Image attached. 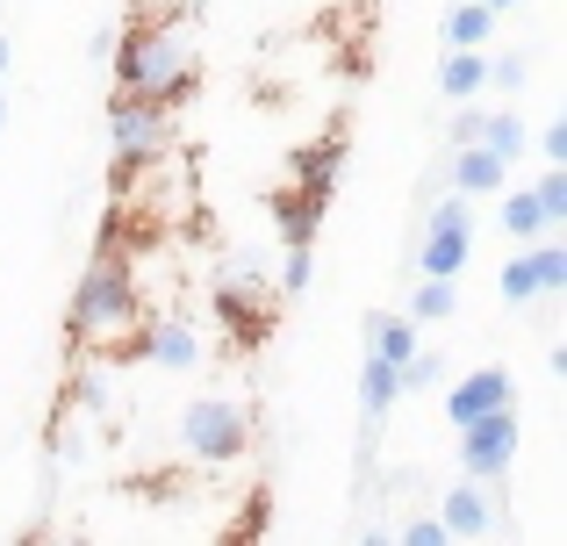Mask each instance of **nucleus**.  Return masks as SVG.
<instances>
[{
	"label": "nucleus",
	"instance_id": "2eb2a0df",
	"mask_svg": "<svg viewBox=\"0 0 567 546\" xmlns=\"http://www.w3.org/2000/svg\"><path fill=\"white\" fill-rule=\"evenodd\" d=\"M367 352H374V360H388V367H402V360H416V323L410 317H388V309H374V317H367Z\"/></svg>",
	"mask_w": 567,
	"mask_h": 546
},
{
	"label": "nucleus",
	"instance_id": "cd10ccee",
	"mask_svg": "<svg viewBox=\"0 0 567 546\" xmlns=\"http://www.w3.org/2000/svg\"><path fill=\"white\" fill-rule=\"evenodd\" d=\"M482 115H488V109H460V115H453V152L482 144Z\"/></svg>",
	"mask_w": 567,
	"mask_h": 546
},
{
	"label": "nucleus",
	"instance_id": "aec40b11",
	"mask_svg": "<svg viewBox=\"0 0 567 546\" xmlns=\"http://www.w3.org/2000/svg\"><path fill=\"white\" fill-rule=\"evenodd\" d=\"M453 309H460V280H416L402 317L410 323H453Z\"/></svg>",
	"mask_w": 567,
	"mask_h": 546
},
{
	"label": "nucleus",
	"instance_id": "ddd939ff",
	"mask_svg": "<svg viewBox=\"0 0 567 546\" xmlns=\"http://www.w3.org/2000/svg\"><path fill=\"white\" fill-rule=\"evenodd\" d=\"M144 360L152 367H173V374H187L194 360H202V338H194L187 317H158L152 331H144Z\"/></svg>",
	"mask_w": 567,
	"mask_h": 546
},
{
	"label": "nucleus",
	"instance_id": "7c9ffc66",
	"mask_svg": "<svg viewBox=\"0 0 567 546\" xmlns=\"http://www.w3.org/2000/svg\"><path fill=\"white\" fill-rule=\"evenodd\" d=\"M360 546H395V533H388V518H367V533H360Z\"/></svg>",
	"mask_w": 567,
	"mask_h": 546
},
{
	"label": "nucleus",
	"instance_id": "7ed1b4c3",
	"mask_svg": "<svg viewBox=\"0 0 567 546\" xmlns=\"http://www.w3.org/2000/svg\"><path fill=\"white\" fill-rule=\"evenodd\" d=\"M181 446H187V461H202V467L245 461V446H251V410L237 403V395H194V403L181 410Z\"/></svg>",
	"mask_w": 567,
	"mask_h": 546
},
{
	"label": "nucleus",
	"instance_id": "9d476101",
	"mask_svg": "<svg viewBox=\"0 0 567 546\" xmlns=\"http://www.w3.org/2000/svg\"><path fill=\"white\" fill-rule=\"evenodd\" d=\"M338 181H346V130H331V137L302 144V152L288 158V187H309V195L331 202V195H338Z\"/></svg>",
	"mask_w": 567,
	"mask_h": 546
},
{
	"label": "nucleus",
	"instance_id": "a878e982",
	"mask_svg": "<svg viewBox=\"0 0 567 546\" xmlns=\"http://www.w3.org/2000/svg\"><path fill=\"white\" fill-rule=\"evenodd\" d=\"M395 381H402V395L439 389V381H445V360H439V352H416V360H402V367H395Z\"/></svg>",
	"mask_w": 567,
	"mask_h": 546
},
{
	"label": "nucleus",
	"instance_id": "0eeeda50",
	"mask_svg": "<svg viewBox=\"0 0 567 546\" xmlns=\"http://www.w3.org/2000/svg\"><path fill=\"white\" fill-rule=\"evenodd\" d=\"M431 518L445 525V539H488L511 525V511H503V482H453V490L439 496V511Z\"/></svg>",
	"mask_w": 567,
	"mask_h": 546
},
{
	"label": "nucleus",
	"instance_id": "72a5a7b5",
	"mask_svg": "<svg viewBox=\"0 0 567 546\" xmlns=\"http://www.w3.org/2000/svg\"><path fill=\"white\" fill-rule=\"evenodd\" d=\"M0 130H8V94H0Z\"/></svg>",
	"mask_w": 567,
	"mask_h": 546
},
{
	"label": "nucleus",
	"instance_id": "412c9836",
	"mask_svg": "<svg viewBox=\"0 0 567 546\" xmlns=\"http://www.w3.org/2000/svg\"><path fill=\"white\" fill-rule=\"evenodd\" d=\"M309 280H317V245H288L274 267V302H302Z\"/></svg>",
	"mask_w": 567,
	"mask_h": 546
},
{
	"label": "nucleus",
	"instance_id": "4468645a",
	"mask_svg": "<svg viewBox=\"0 0 567 546\" xmlns=\"http://www.w3.org/2000/svg\"><path fill=\"white\" fill-rule=\"evenodd\" d=\"M395 403H402V381H395V367L367 352V367H360V432H381V424H388V410H395Z\"/></svg>",
	"mask_w": 567,
	"mask_h": 546
},
{
	"label": "nucleus",
	"instance_id": "423d86ee",
	"mask_svg": "<svg viewBox=\"0 0 567 546\" xmlns=\"http://www.w3.org/2000/svg\"><path fill=\"white\" fill-rule=\"evenodd\" d=\"M517 461V410H488V418L460 424V467L467 482H511Z\"/></svg>",
	"mask_w": 567,
	"mask_h": 546
},
{
	"label": "nucleus",
	"instance_id": "473e14b6",
	"mask_svg": "<svg viewBox=\"0 0 567 546\" xmlns=\"http://www.w3.org/2000/svg\"><path fill=\"white\" fill-rule=\"evenodd\" d=\"M482 8H488V14H503V8H517V0H482Z\"/></svg>",
	"mask_w": 567,
	"mask_h": 546
},
{
	"label": "nucleus",
	"instance_id": "f257e3e1",
	"mask_svg": "<svg viewBox=\"0 0 567 546\" xmlns=\"http://www.w3.org/2000/svg\"><path fill=\"white\" fill-rule=\"evenodd\" d=\"M115 94L158 101V109H181L202 86V51H194V29L181 14H137L130 29H115Z\"/></svg>",
	"mask_w": 567,
	"mask_h": 546
},
{
	"label": "nucleus",
	"instance_id": "393cba45",
	"mask_svg": "<svg viewBox=\"0 0 567 546\" xmlns=\"http://www.w3.org/2000/svg\"><path fill=\"white\" fill-rule=\"evenodd\" d=\"M388 533H395V546H453V539H445V525L431 518V511H410V518L388 525Z\"/></svg>",
	"mask_w": 567,
	"mask_h": 546
},
{
	"label": "nucleus",
	"instance_id": "1a4fd4ad",
	"mask_svg": "<svg viewBox=\"0 0 567 546\" xmlns=\"http://www.w3.org/2000/svg\"><path fill=\"white\" fill-rule=\"evenodd\" d=\"M488 410H517L511 367H474L467 381L445 389V418H453V432H460V424H474V418H488Z\"/></svg>",
	"mask_w": 567,
	"mask_h": 546
},
{
	"label": "nucleus",
	"instance_id": "a211bd4d",
	"mask_svg": "<svg viewBox=\"0 0 567 546\" xmlns=\"http://www.w3.org/2000/svg\"><path fill=\"white\" fill-rule=\"evenodd\" d=\"M482 152H496L503 166H511V158H525V152H532L525 115H517V109H488V115H482Z\"/></svg>",
	"mask_w": 567,
	"mask_h": 546
},
{
	"label": "nucleus",
	"instance_id": "5701e85b",
	"mask_svg": "<svg viewBox=\"0 0 567 546\" xmlns=\"http://www.w3.org/2000/svg\"><path fill=\"white\" fill-rule=\"evenodd\" d=\"M266 518H274V504H266V490H251L245 511L230 518V533H223V546H259L266 539Z\"/></svg>",
	"mask_w": 567,
	"mask_h": 546
},
{
	"label": "nucleus",
	"instance_id": "6e6552de",
	"mask_svg": "<svg viewBox=\"0 0 567 546\" xmlns=\"http://www.w3.org/2000/svg\"><path fill=\"white\" fill-rule=\"evenodd\" d=\"M208 302H216V323L230 331V346H266V331H274V288H245V280H216L208 288Z\"/></svg>",
	"mask_w": 567,
	"mask_h": 546
},
{
	"label": "nucleus",
	"instance_id": "4be33fe9",
	"mask_svg": "<svg viewBox=\"0 0 567 546\" xmlns=\"http://www.w3.org/2000/svg\"><path fill=\"white\" fill-rule=\"evenodd\" d=\"M496 288H503V302H511V309H532V302H539V267H532V245H525V253H511V259H503Z\"/></svg>",
	"mask_w": 567,
	"mask_h": 546
},
{
	"label": "nucleus",
	"instance_id": "bb28decb",
	"mask_svg": "<svg viewBox=\"0 0 567 546\" xmlns=\"http://www.w3.org/2000/svg\"><path fill=\"white\" fill-rule=\"evenodd\" d=\"M525 80H532L525 58H488V80H482V86H496V94H517Z\"/></svg>",
	"mask_w": 567,
	"mask_h": 546
},
{
	"label": "nucleus",
	"instance_id": "c756f323",
	"mask_svg": "<svg viewBox=\"0 0 567 546\" xmlns=\"http://www.w3.org/2000/svg\"><path fill=\"white\" fill-rule=\"evenodd\" d=\"M109 51H115V29H94V43H86V58H94V65H109Z\"/></svg>",
	"mask_w": 567,
	"mask_h": 546
},
{
	"label": "nucleus",
	"instance_id": "9b49d317",
	"mask_svg": "<svg viewBox=\"0 0 567 546\" xmlns=\"http://www.w3.org/2000/svg\"><path fill=\"white\" fill-rule=\"evenodd\" d=\"M266 209H274L280 253H288V245H317L323 209H331V202H323V195H309V187H274V202H266Z\"/></svg>",
	"mask_w": 567,
	"mask_h": 546
},
{
	"label": "nucleus",
	"instance_id": "f3484780",
	"mask_svg": "<svg viewBox=\"0 0 567 546\" xmlns=\"http://www.w3.org/2000/svg\"><path fill=\"white\" fill-rule=\"evenodd\" d=\"M488 58L482 51H445L439 58V94L445 101H474V94H488Z\"/></svg>",
	"mask_w": 567,
	"mask_h": 546
},
{
	"label": "nucleus",
	"instance_id": "dca6fc26",
	"mask_svg": "<svg viewBox=\"0 0 567 546\" xmlns=\"http://www.w3.org/2000/svg\"><path fill=\"white\" fill-rule=\"evenodd\" d=\"M488 29H496V14H488L482 0H453L445 22H439V37H445V51H482Z\"/></svg>",
	"mask_w": 567,
	"mask_h": 546
},
{
	"label": "nucleus",
	"instance_id": "2f4dec72",
	"mask_svg": "<svg viewBox=\"0 0 567 546\" xmlns=\"http://www.w3.org/2000/svg\"><path fill=\"white\" fill-rule=\"evenodd\" d=\"M8 58H14V51H8V37H0V80H8Z\"/></svg>",
	"mask_w": 567,
	"mask_h": 546
},
{
	"label": "nucleus",
	"instance_id": "6ab92c4d",
	"mask_svg": "<svg viewBox=\"0 0 567 546\" xmlns=\"http://www.w3.org/2000/svg\"><path fill=\"white\" fill-rule=\"evenodd\" d=\"M496 224H503V238H517V245H539V238H554V230H546V216H539V202H532V187H511V195H503Z\"/></svg>",
	"mask_w": 567,
	"mask_h": 546
},
{
	"label": "nucleus",
	"instance_id": "b1692460",
	"mask_svg": "<svg viewBox=\"0 0 567 546\" xmlns=\"http://www.w3.org/2000/svg\"><path fill=\"white\" fill-rule=\"evenodd\" d=\"M532 202H539L546 230H560V224H567V166H546L539 187H532Z\"/></svg>",
	"mask_w": 567,
	"mask_h": 546
},
{
	"label": "nucleus",
	"instance_id": "20e7f679",
	"mask_svg": "<svg viewBox=\"0 0 567 546\" xmlns=\"http://www.w3.org/2000/svg\"><path fill=\"white\" fill-rule=\"evenodd\" d=\"M109 144H115V166L123 173H152L173 158V109L137 94H109Z\"/></svg>",
	"mask_w": 567,
	"mask_h": 546
},
{
	"label": "nucleus",
	"instance_id": "f8f14e48",
	"mask_svg": "<svg viewBox=\"0 0 567 546\" xmlns=\"http://www.w3.org/2000/svg\"><path fill=\"white\" fill-rule=\"evenodd\" d=\"M445 181H453L460 202H488V195H503V187H511V166H503L496 152H482V144H467V152L445 158Z\"/></svg>",
	"mask_w": 567,
	"mask_h": 546
},
{
	"label": "nucleus",
	"instance_id": "39448f33",
	"mask_svg": "<svg viewBox=\"0 0 567 546\" xmlns=\"http://www.w3.org/2000/svg\"><path fill=\"white\" fill-rule=\"evenodd\" d=\"M474 253V202L445 195L424 209V230H416V280H460Z\"/></svg>",
	"mask_w": 567,
	"mask_h": 546
},
{
	"label": "nucleus",
	"instance_id": "c85d7f7f",
	"mask_svg": "<svg viewBox=\"0 0 567 546\" xmlns=\"http://www.w3.org/2000/svg\"><path fill=\"white\" fill-rule=\"evenodd\" d=\"M539 158H546V166H567V123H546L539 130Z\"/></svg>",
	"mask_w": 567,
	"mask_h": 546
},
{
	"label": "nucleus",
	"instance_id": "f03ea898",
	"mask_svg": "<svg viewBox=\"0 0 567 546\" xmlns=\"http://www.w3.org/2000/svg\"><path fill=\"white\" fill-rule=\"evenodd\" d=\"M137 323H144V280H137L123 245H101V253L86 259L80 288H72V309H65L72 346L80 352H115Z\"/></svg>",
	"mask_w": 567,
	"mask_h": 546
}]
</instances>
